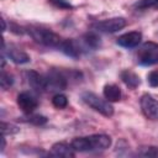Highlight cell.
Returning a JSON list of instances; mask_svg holds the SVG:
<instances>
[{"label":"cell","instance_id":"6da1fadb","mask_svg":"<svg viewBox=\"0 0 158 158\" xmlns=\"http://www.w3.org/2000/svg\"><path fill=\"white\" fill-rule=\"evenodd\" d=\"M72 147L75 152H96L107 149L111 146V137L104 133L77 137L72 141Z\"/></svg>","mask_w":158,"mask_h":158},{"label":"cell","instance_id":"7a4b0ae2","mask_svg":"<svg viewBox=\"0 0 158 158\" xmlns=\"http://www.w3.org/2000/svg\"><path fill=\"white\" fill-rule=\"evenodd\" d=\"M26 32L38 43L47 46V47H56L59 48L60 43H62V38L59 37V35H57L56 32L48 30V28H43V27H37V26H28L25 27Z\"/></svg>","mask_w":158,"mask_h":158},{"label":"cell","instance_id":"3957f363","mask_svg":"<svg viewBox=\"0 0 158 158\" xmlns=\"http://www.w3.org/2000/svg\"><path fill=\"white\" fill-rule=\"evenodd\" d=\"M81 99L89 107H91L96 112L101 114L102 116L110 117V116L114 115V107L110 104V101H107L106 99H102V98H100L99 95H96V94H94L91 91L83 93L81 94Z\"/></svg>","mask_w":158,"mask_h":158},{"label":"cell","instance_id":"277c9868","mask_svg":"<svg viewBox=\"0 0 158 158\" xmlns=\"http://www.w3.org/2000/svg\"><path fill=\"white\" fill-rule=\"evenodd\" d=\"M137 62L141 65H154L158 64V44L154 42L143 43L136 53Z\"/></svg>","mask_w":158,"mask_h":158},{"label":"cell","instance_id":"5b68a950","mask_svg":"<svg viewBox=\"0 0 158 158\" xmlns=\"http://www.w3.org/2000/svg\"><path fill=\"white\" fill-rule=\"evenodd\" d=\"M125 26H126V19L125 17H111V19L94 22L91 25V28H94L99 32L114 33V32L122 30Z\"/></svg>","mask_w":158,"mask_h":158},{"label":"cell","instance_id":"8992f818","mask_svg":"<svg viewBox=\"0 0 158 158\" xmlns=\"http://www.w3.org/2000/svg\"><path fill=\"white\" fill-rule=\"evenodd\" d=\"M139 105L142 114L148 120L158 121V100H156L149 94H144L139 99Z\"/></svg>","mask_w":158,"mask_h":158},{"label":"cell","instance_id":"52a82bcc","mask_svg":"<svg viewBox=\"0 0 158 158\" xmlns=\"http://www.w3.org/2000/svg\"><path fill=\"white\" fill-rule=\"evenodd\" d=\"M2 54H6L16 64H25L30 62V56L25 51H22L21 48H19L16 44H12V43H10L6 47L5 42H2Z\"/></svg>","mask_w":158,"mask_h":158},{"label":"cell","instance_id":"ba28073f","mask_svg":"<svg viewBox=\"0 0 158 158\" xmlns=\"http://www.w3.org/2000/svg\"><path fill=\"white\" fill-rule=\"evenodd\" d=\"M26 79L28 85L37 93H44L47 91V79L46 75L40 74L36 70H28L26 72Z\"/></svg>","mask_w":158,"mask_h":158},{"label":"cell","instance_id":"9c48e42d","mask_svg":"<svg viewBox=\"0 0 158 158\" xmlns=\"http://www.w3.org/2000/svg\"><path fill=\"white\" fill-rule=\"evenodd\" d=\"M17 105L25 114H31L35 111V109H37L38 101L31 93L22 91L17 95Z\"/></svg>","mask_w":158,"mask_h":158},{"label":"cell","instance_id":"30bf717a","mask_svg":"<svg viewBox=\"0 0 158 158\" xmlns=\"http://www.w3.org/2000/svg\"><path fill=\"white\" fill-rule=\"evenodd\" d=\"M141 40H142V33L139 31H131L118 36L116 42L118 46L123 48H135L141 43Z\"/></svg>","mask_w":158,"mask_h":158},{"label":"cell","instance_id":"8fae6325","mask_svg":"<svg viewBox=\"0 0 158 158\" xmlns=\"http://www.w3.org/2000/svg\"><path fill=\"white\" fill-rule=\"evenodd\" d=\"M59 49L68 57H72V58H78L80 57L81 52H83V47L80 44L79 41H75L73 38H69V40H63L60 46H59Z\"/></svg>","mask_w":158,"mask_h":158},{"label":"cell","instance_id":"7c38bea8","mask_svg":"<svg viewBox=\"0 0 158 158\" xmlns=\"http://www.w3.org/2000/svg\"><path fill=\"white\" fill-rule=\"evenodd\" d=\"M49 156L53 157H64V158H72L75 156V151L72 147V144H68L65 142H57L52 146L49 151Z\"/></svg>","mask_w":158,"mask_h":158},{"label":"cell","instance_id":"4fadbf2b","mask_svg":"<svg viewBox=\"0 0 158 158\" xmlns=\"http://www.w3.org/2000/svg\"><path fill=\"white\" fill-rule=\"evenodd\" d=\"M79 42L83 47V51L84 49H96V48L100 47V43H101L100 37L96 33H93V32L84 35L83 38Z\"/></svg>","mask_w":158,"mask_h":158},{"label":"cell","instance_id":"5bb4252c","mask_svg":"<svg viewBox=\"0 0 158 158\" xmlns=\"http://www.w3.org/2000/svg\"><path fill=\"white\" fill-rule=\"evenodd\" d=\"M120 78H121V80H122L128 88H131V89H136V88L141 84L139 77H138L135 72H132V70H130V69L122 70V72L120 73Z\"/></svg>","mask_w":158,"mask_h":158},{"label":"cell","instance_id":"9a60e30c","mask_svg":"<svg viewBox=\"0 0 158 158\" xmlns=\"http://www.w3.org/2000/svg\"><path fill=\"white\" fill-rule=\"evenodd\" d=\"M104 98L110 102H116L121 99V89L116 84H106L102 90Z\"/></svg>","mask_w":158,"mask_h":158},{"label":"cell","instance_id":"2e32d148","mask_svg":"<svg viewBox=\"0 0 158 158\" xmlns=\"http://www.w3.org/2000/svg\"><path fill=\"white\" fill-rule=\"evenodd\" d=\"M138 156L142 157H158V147L156 146H142L137 151Z\"/></svg>","mask_w":158,"mask_h":158},{"label":"cell","instance_id":"e0dca14e","mask_svg":"<svg viewBox=\"0 0 158 158\" xmlns=\"http://www.w3.org/2000/svg\"><path fill=\"white\" fill-rule=\"evenodd\" d=\"M0 84H1V88L4 90L9 89L10 86H12L14 84V77L10 74V73H6L4 69L1 70V75H0Z\"/></svg>","mask_w":158,"mask_h":158},{"label":"cell","instance_id":"ac0fdd59","mask_svg":"<svg viewBox=\"0 0 158 158\" xmlns=\"http://www.w3.org/2000/svg\"><path fill=\"white\" fill-rule=\"evenodd\" d=\"M52 104L57 109H64L68 105V99H67V96L64 94H59L58 93L52 98Z\"/></svg>","mask_w":158,"mask_h":158},{"label":"cell","instance_id":"d6986e66","mask_svg":"<svg viewBox=\"0 0 158 158\" xmlns=\"http://www.w3.org/2000/svg\"><path fill=\"white\" fill-rule=\"evenodd\" d=\"M136 9L146 10V9H158V0H139L135 4Z\"/></svg>","mask_w":158,"mask_h":158},{"label":"cell","instance_id":"ffe728a7","mask_svg":"<svg viewBox=\"0 0 158 158\" xmlns=\"http://www.w3.org/2000/svg\"><path fill=\"white\" fill-rule=\"evenodd\" d=\"M1 132H2V136H7V135H14V133H17L19 132V127L12 125V123H7V122H1Z\"/></svg>","mask_w":158,"mask_h":158},{"label":"cell","instance_id":"44dd1931","mask_svg":"<svg viewBox=\"0 0 158 158\" xmlns=\"http://www.w3.org/2000/svg\"><path fill=\"white\" fill-rule=\"evenodd\" d=\"M25 121L30 122L32 125H36V126H41V125H44L47 122V118L44 116H42V115H31Z\"/></svg>","mask_w":158,"mask_h":158},{"label":"cell","instance_id":"7402d4cb","mask_svg":"<svg viewBox=\"0 0 158 158\" xmlns=\"http://www.w3.org/2000/svg\"><path fill=\"white\" fill-rule=\"evenodd\" d=\"M49 4H52L54 7L58 9H63V10H69L73 9V5L68 1V0H48Z\"/></svg>","mask_w":158,"mask_h":158},{"label":"cell","instance_id":"603a6c76","mask_svg":"<svg viewBox=\"0 0 158 158\" xmlns=\"http://www.w3.org/2000/svg\"><path fill=\"white\" fill-rule=\"evenodd\" d=\"M147 81L151 86L158 88V69H153L147 75Z\"/></svg>","mask_w":158,"mask_h":158}]
</instances>
